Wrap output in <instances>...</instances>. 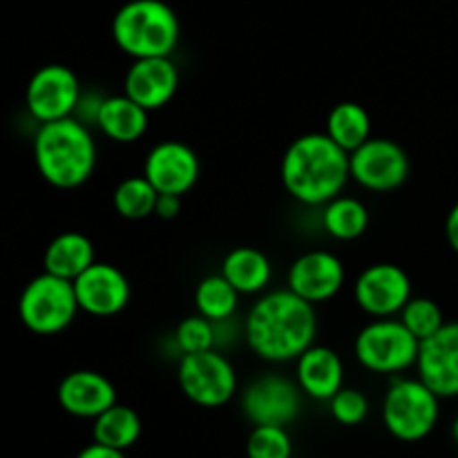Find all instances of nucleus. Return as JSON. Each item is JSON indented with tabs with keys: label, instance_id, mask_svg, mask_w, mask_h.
Wrapping results in <instances>:
<instances>
[{
	"label": "nucleus",
	"instance_id": "nucleus-1",
	"mask_svg": "<svg viewBox=\"0 0 458 458\" xmlns=\"http://www.w3.org/2000/svg\"><path fill=\"white\" fill-rule=\"evenodd\" d=\"M318 335L316 307L291 289L268 291L255 300L244 320L250 352L264 362H295Z\"/></svg>",
	"mask_w": 458,
	"mask_h": 458
},
{
	"label": "nucleus",
	"instance_id": "nucleus-2",
	"mask_svg": "<svg viewBox=\"0 0 458 458\" xmlns=\"http://www.w3.org/2000/svg\"><path fill=\"white\" fill-rule=\"evenodd\" d=\"M284 191L304 206H325L343 192L349 174V152L327 132L293 139L280 165Z\"/></svg>",
	"mask_w": 458,
	"mask_h": 458
},
{
	"label": "nucleus",
	"instance_id": "nucleus-3",
	"mask_svg": "<svg viewBox=\"0 0 458 458\" xmlns=\"http://www.w3.org/2000/svg\"><path fill=\"white\" fill-rule=\"evenodd\" d=\"M34 164L49 186L61 191L83 186L97 168V141L89 125L76 116L40 123L34 137Z\"/></svg>",
	"mask_w": 458,
	"mask_h": 458
},
{
	"label": "nucleus",
	"instance_id": "nucleus-4",
	"mask_svg": "<svg viewBox=\"0 0 458 458\" xmlns=\"http://www.w3.org/2000/svg\"><path fill=\"white\" fill-rule=\"evenodd\" d=\"M179 36L182 27L177 13L164 0H130L112 21L114 45L132 61L173 56Z\"/></svg>",
	"mask_w": 458,
	"mask_h": 458
},
{
	"label": "nucleus",
	"instance_id": "nucleus-5",
	"mask_svg": "<svg viewBox=\"0 0 458 458\" xmlns=\"http://www.w3.org/2000/svg\"><path fill=\"white\" fill-rule=\"evenodd\" d=\"M383 425L394 438L403 443H419L428 438L438 425L441 398L416 376H394L383 398Z\"/></svg>",
	"mask_w": 458,
	"mask_h": 458
},
{
	"label": "nucleus",
	"instance_id": "nucleus-6",
	"mask_svg": "<svg viewBox=\"0 0 458 458\" xmlns=\"http://www.w3.org/2000/svg\"><path fill=\"white\" fill-rule=\"evenodd\" d=\"M420 340L398 318H374L358 331L353 353L371 374L401 376L416 367Z\"/></svg>",
	"mask_w": 458,
	"mask_h": 458
},
{
	"label": "nucleus",
	"instance_id": "nucleus-7",
	"mask_svg": "<svg viewBox=\"0 0 458 458\" xmlns=\"http://www.w3.org/2000/svg\"><path fill=\"white\" fill-rule=\"evenodd\" d=\"M79 311L74 284L47 271L27 282L18 298V318L36 335L61 334Z\"/></svg>",
	"mask_w": 458,
	"mask_h": 458
},
{
	"label": "nucleus",
	"instance_id": "nucleus-8",
	"mask_svg": "<svg viewBox=\"0 0 458 458\" xmlns=\"http://www.w3.org/2000/svg\"><path fill=\"white\" fill-rule=\"evenodd\" d=\"M177 383L183 396L197 407L215 410L231 403L237 394V371L224 353L208 349L199 353H182L177 365Z\"/></svg>",
	"mask_w": 458,
	"mask_h": 458
},
{
	"label": "nucleus",
	"instance_id": "nucleus-9",
	"mask_svg": "<svg viewBox=\"0 0 458 458\" xmlns=\"http://www.w3.org/2000/svg\"><path fill=\"white\" fill-rule=\"evenodd\" d=\"M410 157L405 148L387 137H369L349 152V174L358 186L371 192H392L410 177Z\"/></svg>",
	"mask_w": 458,
	"mask_h": 458
},
{
	"label": "nucleus",
	"instance_id": "nucleus-10",
	"mask_svg": "<svg viewBox=\"0 0 458 458\" xmlns=\"http://www.w3.org/2000/svg\"><path fill=\"white\" fill-rule=\"evenodd\" d=\"M81 94L83 89L74 70L61 63H49L31 74L25 88V106L31 119L38 123H49V121L74 116Z\"/></svg>",
	"mask_w": 458,
	"mask_h": 458
},
{
	"label": "nucleus",
	"instance_id": "nucleus-11",
	"mask_svg": "<svg viewBox=\"0 0 458 458\" xmlns=\"http://www.w3.org/2000/svg\"><path fill=\"white\" fill-rule=\"evenodd\" d=\"M242 411L253 425L286 428L302 411V389L286 376H258L242 392Z\"/></svg>",
	"mask_w": 458,
	"mask_h": 458
},
{
	"label": "nucleus",
	"instance_id": "nucleus-12",
	"mask_svg": "<svg viewBox=\"0 0 458 458\" xmlns=\"http://www.w3.org/2000/svg\"><path fill=\"white\" fill-rule=\"evenodd\" d=\"M414 295L405 268L392 262L367 267L353 284L356 304L371 318H394Z\"/></svg>",
	"mask_w": 458,
	"mask_h": 458
},
{
	"label": "nucleus",
	"instance_id": "nucleus-13",
	"mask_svg": "<svg viewBox=\"0 0 458 458\" xmlns=\"http://www.w3.org/2000/svg\"><path fill=\"white\" fill-rule=\"evenodd\" d=\"M199 157L188 143L165 139L150 148L143 161V177L159 195H188L199 182Z\"/></svg>",
	"mask_w": 458,
	"mask_h": 458
},
{
	"label": "nucleus",
	"instance_id": "nucleus-14",
	"mask_svg": "<svg viewBox=\"0 0 458 458\" xmlns=\"http://www.w3.org/2000/svg\"><path fill=\"white\" fill-rule=\"evenodd\" d=\"M347 271L343 259L331 250H307L286 273V289L293 291L313 307L329 302L343 291Z\"/></svg>",
	"mask_w": 458,
	"mask_h": 458
},
{
	"label": "nucleus",
	"instance_id": "nucleus-15",
	"mask_svg": "<svg viewBox=\"0 0 458 458\" xmlns=\"http://www.w3.org/2000/svg\"><path fill=\"white\" fill-rule=\"evenodd\" d=\"M414 369L438 398H458V322H445L420 340Z\"/></svg>",
	"mask_w": 458,
	"mask_h": 458
},
{
	"label": "nucleus",
	"instance_id": "nucleus-16",
	"mask_svg": "<svg viewBox=\"0 0 458 458\" xmlns=\"http://www.w3.org/2000/svg\"><path fill=\"white\" fill-rule=\"evenodd\" d=\"M72 284L81 311L94 318L116 316L128 307L132 295L125 273L107 262H94Z\"/></svg>",
	"mask_w": 458,
	"mask_h": 458
},
{
	"label": "nucleus",
	"instance_id": "nucleus-17",
	"mask_svg": "<svg viewBox=\"0 0 458 458\" xmlns=\"http://www.w3.org/2000/svg\"><path fill=\"white\" fill-rule=\"evenodd\" d=\"M179 89V70L173 56L134 58L123 79V94L148 112L161 110Z\"/></svg>",
	"mask_w": 458,
	"mask_h": 458
},
{
	"label": "nucleus",
	"instance_id": "nucleus-18",
	"mask_svg": "<svg viewBox=\"0 0 458 458\" xmlns=\"http://www.w3.org/2000/svg\"><path fill=\"white\" fill-rule=\"evenodd\" d=\"M58 405L74 419L94 420L116 403V389L107 376L94 369L70 371L58 383Z\"/></svg>",
	"mask_w": 458,
	"mask_h": 458
},
{
	"label": "nucleus",
	"instance_id": "nucleus-19",
	"mask_svg": "<svg viewBox=\"0 0 458 458\" xmlns=\"http://www.w3.org/2000/svg\"><path fill=\"white\" fill-rule=\"evenodd\" d=\"M295 383L304 396L329 403L344 387V362L335 349L313 343L295 358Z\"/></svg>",
	"mask_w": 458,
	"mask_h": 458
},
{
	"label": "nucleus",
	"instance_id": "nucleus-20",
	"mask_svg": "<svg viewBox=\"0 0 458 458\" xmlns=\"http://www.w3.org/2000/svg\"><path fill=\"white\" fill-rule=\"evenodd\" d=\"M150 112L125 94H112L101 103L97 128L114 143H134L148 132Z\"/></svg>",
	"mask_w": 458,
	"mask_h": 458
},
{
	"label": "nucleus",
	"instance_id": "nucleus-21",
	"mask_svg": "<svg viewBox=\"0 0 458 458\" xmlns=\"http://www.w3.org/2000/svg\"><path fill=\"white\" fill-rule=\"evenodd\" d=\"M94 262L97 253L92 240L79 231H65L56 235L43 253L45 271L70 282H74Z\"/></svg>",
	"mask_w": 458,
	"mask_h": 458
},
{
	"label": "nucleus",
	"instance_id": "nucleus-22",
	"mask_svg": "<svg viewBox=\"0 0 458 458\" xmlns=\"http://www.w3.org/2000/svg\"><path fill=\"white\" fill-rule=\"evenodd\" d=\"M219 273L235 286L240 295H258L271 284L273 267L267 253L255 246H237L226 253Z\"/></svg>",
	"mask_w": 458,
	"mask_h": 458
},
{
	"label": "nucleus",
	"instance_id": "nucleus-23",
	"mask_svg": "<svg viewBox=\"0 0 458 458\" xmlns=\"http://www.w3.org/2000/svg\"><path fill=\"white\" fill-rule=\"evenodd\" d=\"M322 228L338 242H353L369 228V210L360 199L338 195L322 206Z\"/></svg>",
	"mask_w": 458,
	"mask_h": 458
},
{
	"label": "nucleus",
	"instance_id": "nucleus-24",
	"mask_svg": "<svg viewBox=\"0 0 458 458\" xmlns=\"http://www.w3.org/2000/svg\"><path fill=\"white\" fill-rule=\"evenodd\" d=\"M141 416L132 407L114 403L110 410L94 419L92 437L101 445L125 452L141 438Z\"/></svg>",
	"mask_w": 458,
	"mask_h": 458
},
{
	"label": "nucleus",
	"instance_id": "nucleus-25",
	"mask_svg": "<svg viewBox=\"0 0 458 458\" xmlns=\"http://www.w3.org/2000/svg\"><path fill=\"white\" fill-rule=\"evenodd\" d=\"M327 134L343 150L353 152L371 137V116L360 103L343 101L331 107L327 116Z\"/></svg>",
	"mask_w": 458,
	"mask_h": 458
},
{
	"label": "nucleus",
	"instance_id": "nucleus-26",
	"mask_svg": "<svg viewBox=\"0 0 458 458\" xmlns=\"http://www.w3.org/2000/svg\"><path fill=\"white\" fill-rule=\"evenodd\" d=\"M237 307H240V293L222 273L201 277L199 284L195 286L197 313L208 318L215 325L231 320L235 316Z\"/></svg>",
	"mask_w": 458,
	"mask_h": 458
},
{
	"label": "nucleus",
	"instance_id": "nucleus-27",
	"mask_svg": "<svg viewBox=\"0 0 458 458\" xmlns=\"http://www.w3.org/2000/svg\"><path fill=\"white\" fill-rule=\"evenodd\" d=\"M157 197L159 192L155 191V186L143 174H134V177H125L114 188L112 206L125 219H146L155 215Z\"/></svg>",
	"mask_w": 458,
	"mask_h": 458
},
{
	"label": "nucleus",
	"instance_id": "nucleus-28",
	"mask_svg": "<svg viewBox=\"0 0 458 458\" xmlns=\"http://www.w3.org/2000/svg\"><path fill=\"white\" fill-rule=\"evenodd\" d=\"M398 320L419 340L429 338L445 325L441 307L434 300L423 298V295H411L405 307L401 309V313H398Z\"/></svg>",
	"mask_w": 458,
	"mask_h": 458
},
{
	"label": "nucleus",
	"instance_id": "nucleus-29",
	"mask_svg": "<svg viewBox=\"0 0 458 458\" xmlns=\"http://www.w3.org/2000/svg\"><path fill=\"white\" fill-rule=\"evenodd\" d=\"M293 441L280 425H253L246 441V458H291Z\"/></svg>",
	"mask_w": 458,
	"mask_h": 458
},
{
	"label": "nucleus",
	"instance_id": "nucleus-30",
	"mask_svg": "<svg viewBox=\"0 0 458 458\" xmlns=\"http://www.w3.org/2000/svg\"><path fill=\"white\" fill-rule=\"evenodd\" d=\"M174 344L182 353L208 352L217 344V327L199 313L183 318L174 329Z\"/></svg>",
	"mask_w": 458,
	"mask_h": 458
},
{
	"label": "nucleus",
	"instance_id": "nucleus-31",
	"mask_svg": "<svg viewBox=\"0 0 458 458\" xmlns=\"http://www.w3.org/2000/svg\"><path fill=\"white\" fill-rule=\"evenodd\" d=\"M329 411L335 423L344 425V428H353V425H360L369 416V401H367L360 389L343 387L329 401Z\"/></svg>",
	"mask_w": 458,
	"mask_h": 458
},
{
	"label": "nucleus",
	"instance_id": "nucleus-32",
	"mask_svg": "<svg viewBox=\"0 0 458 458\" xmlns=\"http://www.w3.org/2000/svg\"><path fill=\"white\" fill-rule=\"evenodd\" d=\"M182 210V197L179 195H159L157 197L155 215L161 219H174Z\"/></svg>",
	"mask_w": 458,
	"mask_h": 458
},
{
	"label": "nucleus",
	"instance_id": "nucleus-33",
	"mask_svg": "<svg viewBox=\"0 0 458 458\" xmlns=\"http://www.w3.org/2000/svg\"><path fill=\"white\" fill-rule=\"evenodd\" d=\"M76 458H128V456H125V452L114 450V447L101 445V443L94 441L92 445L83 447V450L76 454Z\"/></svg>",
	"mask_w": 458,
	"mask_h": 458
},
{
	"label": "nucleus",
	"instance_id": "nucleus-34",
	"mask_svg": "<svg viewBox=\"0 0 458 458\" xmlns=\"http://www.w3.org/2000/svg\"><path fill=\"white\" fill-rule=\"evenodd\" d=\"M445 240L450 249L458 253V201L450 208L445 217Z\"/></svg>",
	"mask_w": 458,
	"mask_h": 458
},
{
	"label": "nucleus",
	"instance_id": "nucleus-35",
	"mask_svg": "<svg viewBox=\"0 0 458 458\" xmlns=\"http://www.w3.org/2000/svg\"><path fill=\"white\" fill-rule=\"evenodd\" d=\"M452 438H454V443L458 445V416L454 419V423H452Z\"/></svg>",
	"mask_w": 458,
	"mask_h": 458
}]
</instances>
